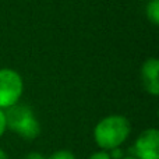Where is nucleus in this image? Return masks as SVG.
Listing matches in <instances>:
<instances>
[{
	"mask_svg": "<svg viewBox=\"0 0 159 159\" xmlns=\"http://www.w3.org/2000/svg\"><path fill=\"white\" fill-rule=\"evenodd\" d=\"M24 93V80L17 70L0 69V109L6 110L20 102Z\"/></svg>",
	"mask_w": 159,
	"mask_h": 159,
	"instance_id": "3",
	"label": "nucleus"
},
{
	"mask_svg": "<svg viewBox=\"0 0 159 159\" xmlns=\"http://www.w3.org/2000/svg\"><path fill=\"white\" fill-rule=\"evenodd\" d=\"M131 155L137 159H159V130H144L133 144Z\"/></svg>",
	"mask_w": 159,
	"mask_h": 159,
	"instance_id": "4",
	"label": "nucleus"
},
{
	"mask_svg": "<svg viewBox=\"0 0 159 159\" xmlns=\"http://www.w3.org/2000/svg\"><path fill=\"white\" fill-rule=\"evenodd\" d=\"M0 159H10L8 158V155H7V152L3 151L2 148H0Z\"/></svg>",
	"mask_w": 159,
	"mask_h": 159,
	"instance_id": "12",
	"label": "nucleus"
},
{
	"mask_svg": "<svg viewBox=\"0 0 159 159\" xmlns=\"http://www.w3.org/2000/svg\"><path fill=\"white\" fill-rule=\"evenodd\" d=\"M7 130H11L18 137L27 141L35 140L41 134V124L34 110L28 105L17 103L4 110Z\"/></svg>",
	"mask_w": 159,
	"mask_h": 159,
	"instance_id": "2",
	"label": "nucleus"
},
{
	"mask_svg": "<svg viewBox=\"0 0 159 159\" xmlns=\"http://www.w3.org/2000/svg\"><path fill=\"white\" fill-rule=\"evenodd\" d=\"M141 82L149 95H159V60L148 57L141 66Z\"/></svg>",
	"mask_w": 159,
	"mask_h": 159,
	"instance_id": "5",
	"label": "nucleus"
},
{
	"mask_svg": "<svg viewBox=\"0 0 159 159\" xmlns=\"http://www.w3.org/2000/svg\"><path fill=\"white\" fill-rule=\"evenodd\" d=\"M46 159H77V158H75V155L73 154L71 151H69V149H59V151H55Z\"/></svg>",
	"mask_w": 159,
	"mask_h": 159,
	"instance_id": "7",
	"label": "nucleus"
},
{
	"mask_svg": "<svg viewBox=\"0 0 159 159\" xmlns=\"http://www.w3.org/2000/svg\"><path fill=\"white\" fill-rule=\"evenodd\" d=\"M145 14L152 25H159V0H149L145 7Z\"/></svg>",
	"mask_w": 159,
	"mask_h": 159,
	"instance_id": "6",
	"label": "nucleus"
},
{
	"mask_svg": "<svg viewBox=\"0 0 159 159\" xmlns=\"http://www.w3.org/2000/svg\"><path fill=\"white\" fill-rule=\"evenodd\" d=\"M131 134L130 120L123 115H107L93 127L92 137L99 149L110 151L121 147Z\"/></svg>",
	"mask_w": 159,
	"mask_h": 159,
	"instance_id": "1",
	"label": "nucleus"
},
{
	"mask_svg": "<svg viewBox=\"0 0 159 159\" xmlns=\"http://www.w3.org/2000/svg\"><path fill=\"white\" fill-rule=\"evenodd\" d=\"M6 130H7V124H6V113L3 109H0V138L4 135Z\"/></svg>",
	"mask_w": 159,
	"mask_h": 159,
	"instance_id": "9",
	"label": "nucleus"
},
{
	"mask_svg": "<svg viewBox=\"0 0 159 159\" xmlns=\"http://www.w3.org/2000/svg\"><path fill=\"white\" fill-rule=\"evenodd\" d=\"M107 152H109V155H110V158L112 159H121L124 157V151H123L121 147L113 148V149H110V151H107Z\"/></svg>",
	"mask_w": 159,
	"mask_h": 159,
	"instance_id": "10",
	"label": "nucleus"
},
{
	"mask_svg": "<svg viewBox=\"0 0 159 159\" xmlns=\"http://www.w3.org/2000/svg\"><path fill=\"white\" fill-rule=\"evenodd\" d=\"M87 159H112V158H110V155H109V152H107V151L99 149V151H96V152H93V154H91Z\"/></svg>",
	"mask_w": 159,
	"mask_h": 159,
	"instance_id": "8",
	"label": "nucleus"
},
{
	"mask_svg": "<svg viewBox=\"0 0 159 159\" xmlns=\"http://www.w3.org/2000/svg\"><path fill=\"white\" fill-rule=\"evenodd\" d=\"M121 159H137V158L133 157V155H124V157L121 158Z\"/></svg>",
	"mask_w": 159,
	"mask_h": 159,
	"instance_id": "13",
	"label": "nucleus"
},
{
	"mask_svg": "<svg viewBox=\"0 0 159 159\" xmlns=\"http://www.w3.org/2000/svg\"><path fill=\"white\" fill-rule=\"evenodd\" d=\"M25 159H46V157H43V155L39 154V152H31V154L27 155Z\"/></svg>",
	"mask_w": 159,
	"mask_h": 159,
	"instance_id": "11",
	"label": "nucleus"
}]
</instances>
